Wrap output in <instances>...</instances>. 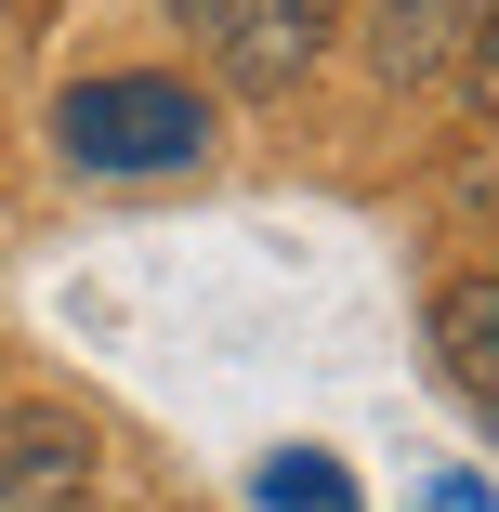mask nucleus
Here are the masks:
<instances>
[{
  "mask_svg": "<svg viewBox=\"0 0 499 512\" xmlns=\"http://www.w3.org/2000/svg\"><path fill=\"white\" fill-rule=\"evenodd\" d=\"M263 499H316V512H355V486H342L329 460H276V473H263Z\"/></svg>",
  "mask_w": 499,
  "mask_h": 512,
  "instance_id": "423d86ee",
  "label": "nucleus"
},
{
  "mask_svg": "<svg viewBox=\"0 0 499 512\" xmlns=\"http://www.w3.org/2000/svg\"><path fill=\"white\" fill-rule=\"evenodd\" d=\"M0 14H14V0H0Z\"/></svg>",
  "mask_w": 499,
  "mask_h": 512,
  "instance_id": "0eeeda50",
  "label": "nucleus"
},
{
  "mask_svg": "<svg viewBox=\"0 0 499 512\" xmlns=\"http://www.w3.org/2000/svg\"><path fill=\"white\" fill-rule=\"evenodd\" d=\"M106 486V421L66 394H14L0 407V512H92Z\"/></svg>",
  "mask_w": 499,
  "mask_h": 512,
  "instance_id": "7ed1b4c3",
  "label": "nucleus"
},
{
  "mask_svg": "<svg viewBox=\"0 0 499 512\" xmlns=\"http://www.w3.org/2000/svg\"><path fill=\"white\" fill-rule=\"evenodd\" d=\"M486 27H499V0H355V53L381 92H434Z\"/></svg>",
  "mask_w": 499,
  "mask_h": 512,
  "instance_id": "20e7f679",
  "label": "nucleus"
},
{
  "mask_svg": "<svg viewBox=\"0 0 499 512\" xmlns=\"http://www.w3.org/2000/svg\"><path fill=\"white\" fill-rule=\"evenodd\" d=\"M421 342H434V381L460 394V421H499V276H486V263L434 276Z\"/></svg>",
  "mask_w": 499,
  "mask_h": 512,
  "instance_id": "39448f33",
  "label": "nucleus"
},
{
  "mask_svg": "<svg viewBox=\"0 0 499 512\" xmlns=\"http://www.w3.org/2000/svg\"><path fill=\"white\" fill-rule=\"evenodd\" d=\"M224 145V106L171 66H106V79H66L53 92V158L79 184H171Z\"/></svg>",
  "mask_w": 499,
  "mask_h": 512,
  "instance_id": "f257e3e1",
  "label": "nucleus"
},
{
  "mask_svg": "<svg viewBox=\"0 0 499 512\" xmlns=\"http://www.w3.org/2000/svg\"><path fill=\"white\" fill-rule=\"evenodd\" d=\"M171 14H184V40H197L224 106H303L316 66L355 27V0H171Z\"/></svg>",
  "mask_w": 499,
  "mask_h": 512,
  "instance_id": "f03ea898",
  "label": "nucleus"
}]
</instances>
